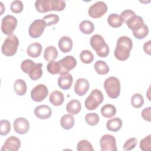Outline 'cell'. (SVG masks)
<instances>
[{"mask_svg":"<svg viewBox=\"0 0 151 151\" xmlns=\"http://www.w3.org/2000/svg\"><path fill=\"white\" fill-rule=\"evenodd\" d=\"M133 47L132 40L127 36L120 37L116 44L114 51V57L120 61L126 60L130 56V51Z\"/></svg>","mask_w":151,"mask_h":151,"instance_id":"obj_1","label":"cell"},{"mask_svg":"<svg viewBox=\"0 0 151 151\" xmlns=\"http://www.w3.org/2000/svg\"><path fill=\"white\" fill-rule=\"evenodd\" d=\"M35 6L37 11L41 13L51 11H62L65 7V2L62 0H37Z\"/></svg>","mask_w":151,"mask_h":151,"instance_id":"obj_2","label":"cell"},{"mask_svg":"<svg viewBox=\"0 0 151 151\" xmlns=\"http://www.w3.org/2000/svg\"><path fill=\"white\" fill-rule=\"evenodd\" d=\"M90 45L100 57H106L109 54V47L103 37L99 34H94L90 38Z\"/></svg>","mask_w":151,"mask_h":151,"instance_id":"obj_3","label":"cell"},{"mask_svg":"<svg viewBox=\"0 0 151 151\" xmlns=\"http://www.w3.org/2000/svg\"><path fill=\"white\" fill-rule=\"evenodd\" d=\"M104 87L108 96L111 99L117 98L120 93V83L116 77H110L104 82Z\"/></svg>","mask_w":151,"mask_h":151,"instance_id":"obj_4","label":"cell"},{"mask_svg":"<svg viewBox=\"0 0 151 151\" xmlns=\"http://www.w3.org/2000/svg\"><path fill=\"white\" fill-rule=\"evenodd\" d=\"M19 45V40L15 35H8L5 40L2 47L1 51L6 56H12L17 52Z\"/></svg>","mask_w":151,"mask_h":151,"instance_id":"obj_5","label":"cell"},{"mask_svg":"<svg viewBox=\"0 0 151 151\" xmlns=\"http://www.w3.org/2000/svg\"><path fill=\"white\" fill-rule=\"evenodd\" d=\"M103 100L102 92L98 89H94L85 100V107L88 110H95L103 102Z\"/></svg>","mask_w":151,"mask_h":151,"instance_id":"obj_6","label":"cell"},{"mask_svg":"<svg viewBox=\"0 0 151 151\" xmlns=\"http://www.w3.org/2000/svg\"><path fill=\"white\" fill-rule=\"evenodd\" d=\"M17 26V19L13 15H7L2 19L1 30L4 34L8 36L12 34Z\"/></svg>","mask_w":151,"mask_h":151,"instance_id":"obj_7","label":"cell"},{"mask_svg":"<svg viewBox=\"0 0 151 151\" xmlns=\"http://www.w3.org/2000/svg\"><path fill=\"white\" fill-rule=\"evenodd\" d=\"M58 63L60 68L59 73L60 76L68 73V72L75 68L77 65V61L72 55L65 56L63 58L58 60Z\"/></svg>","mask_w":151,"mask_h":151,"instance_id":"obj_8","label":"cell"},{"mask_svg":"<svg viewBox=\"0 0 151 151\" xmlns=\"http://www.w3.org/2000/svg\"><path fill=\"white\" fill-rule=\"evenodd\" d=\"M107 11V6L103 1H97L92 4L88 8V15L93 18H99L102 17Z\"/></svg>","mask_w":151,"mask_h":151,"instance_id":"obj_9","label":"cell"},{"mask_svg":"<svg viewBox=\"0 0 151 151\" xmlns=\"http://www.w3.org/2000/svg\"><path fill=\"white\" fill-rule=\"evenodd\" d=\"M101 151H117L116 140L115 137L109 134L103 135L100 140Z\"/></svg>","mask_w":151,"mask_h":151,"instance_id":"obj_10","label":"cell"},{"mask_svg":"<svg viewBox=\"0 0 151 151\" xmlns=\"http://www.w3.org/2000/svg\"><path fill=\"white\" fill-rule=\"evenodd\" d=\"M48 95V90L47 86L43 84H39L35 86L31 91V97L36 102L44 100Z\"/></svg>","mask_w":151,"mask_h":151,"instance_id":"obj_11","label":"cell"},{"mask_svg":"<svg viewBox=\"0 0 151 151\" xmlns=\"http://www.w3.org/2000/svg\"><path fill=\"white\" fill-rule=\"evenodd\" d=\"M46 26L45 22L42 19H36L29 25V35L33 38L40 37L43 33Z\"/></svg>","mask_w":151,"mask_h":151,"instance_id":"obj_12","label":"cell"},{"mask_svg":"<svg viewBox=\"0 0 151 151\" xmlns=\"http://www.w3.org/2000/svg\"><path fill=\"white\" fill-rule=\"evenodd\" d=\"M14 130L18 134H26L29 130V123L24 117L17 118L13 123Z\"/></svg>","mask_w":151,"mask_h":151,"instance_id":"obj_13","label":"cell"},{"mask_svg":"<svg viewBox=\"0 0 151 151\" xmlns=\"http://www.w3.org/2000/svg\"><path fill=\"white\" fill-rule=\"evenodd\" d=\"M21 146L20 140L15 136L9 137L4 143L1 151H17Z\"/></svg>","mask_w":151,"mask_h":151,"instance_id":"obj_14","label":"cell"},{"mask_svg":"<svg viewBox=\"0 0 151 151\" xmlns=\"http://www.w3.org/2000/svg\"><path fill=\"white\" fill-rule=\"evenodd\" d=\"M89 88V82L88 81L84 78H78L74 86V92L78 96H84L88 90Z\"/></svg>","mask_w":151,"mask_h":151,"instance_id":"obj_15","label":"cell"},{"mask_svg":"<svg viewBox=\"0 0 151 151\" xmlns=\"http://www.w3.org/2000/svg\"><path fill=\"white\" fill-rule=\"evenodd\" d=\"M125 23L127 25L128 28L133 31V32L137 31L145 25L143 19L141 17L136 15L129 18Z\"/></svg>","mask_w":151,"mask_h":151,"instance_id":"obj_16","label":"cell"},{"mask_svg":"<svg viewBox=\"0 0 151 151\" xmlns=\"http://www.w3.org/2000/svg\"><path fill=\"white\" fill-rule=\"evenodd\" d=\"M35 116L40 119H49L52 114L51 109L47 105L42 104L37 106L34 111Z\"/></svg>","mask_w":151,"mask_h":151,"instance_id":"obj_17","label":"cell"},{"mask_svg":"<svg viewBox=\"0 0 151 151\" xmlns=\"http://www.w3.org/2000/svg\"><path fill=\"white\" fill-rule=\"evenodd\" d=\"M73 78L71 74L67 73L61 75L58 79V85L63 90H68L72 85Z\"/></svg>","mask_w":151,"mask_h":151,"instance_id":"obj_18","label":"cell"},{"mask_svg":"<svg viewBox=\"0 0 151 151\" xmlns=\"http://www.w3.org/2000/svg\"><path fill=\"white\" fill-rule=\"evenodd\" d=\"M58 47L60 51L64 53L70 52L73 48V41L67 36L62 37L58 41Z\"/></svg>","mask_w":151,"mask_h":151,"instance_id":"obj_19","label":"cell"},{"mask_svg":"<svg viewBox=\"0 0 151 151\" xmlns=\"http://www.w3.org/2000/svg\"><path fill=\"white\" fill-rule=\"evenodd\" d=\"M42 51V45L37 42H35L29 44L27 50V53L28 56L32 58H37L39 57Z\"/></svg>","mask_w":151,"mask_h":151,"instance_id":"obj_20","label":"cell"},{"mask_svg":"<svg viewBox=\"0 0 151 151\" xmlns=\"http://www.w3.org/2000/svg\"><path fill=\"white\" fill-rule=\"evenodd\" d=\"M81 110V104L79 100L76 99L71 100L66 106L67 111L71 114H77Z\"/></svg>","mask_w":151,"mask_h":151,"instance_id":"obj_21","label":"cell"},{"mask_svg":"<svg viewBox=\"0 0 151 151\" xmlns=\"http://www.w3.org/2000/svg\"><path fill=\"white\" fill-rule=\"evenodd\" d=\"M49 100L52 105L59 106L63 103L64 101V96L61 91L55 90L50 94Z\"/></svg>","mask_w":151,"mask_h":151,"instance_id":"obj_22","label":"cell"},{"mask_svg":"<svg viewBox=\"0 0 151 151\" xmlns=\"http://www.w3.org/2000/svg\"><path fill=\"white\" fill-rule=\"evenodd\" d=\"M122 121L119 117H114L109 119L106 123L107 129L111 132H118L122 127Z\"/></svg>","mask_w":151,"mask_h":151,"instance_id":"obj_23","label":"cell"},{"mask_svg":"<svg viewBox=\"0 0 151 151\" xmlns=\"http://www.w3.org/2000/svg\"><path fill=\"white\" fill-rule=\"evenodd\" d=\"M58 52L57 48L52 45L48 46L44 50V58L47 61H54L58 57Z\"/></svg>","mask_w":151,"mask_h":151,"instance_id":"obj_24","label":"cell"},{"mask_svg":"<svg viewBox=\"0 0 151 151\" xmlns=\"http://www.w3.org/2000/svg\"><path fill=\"white\" fill-rule=\"evenodd\" d=\"M14 90L18 96H24L27 90V86L25 81L22 79H17L14 84Z\"/></svg>","mask_w":151,"mask_h":151,"instance_id":"obj_25","label":"cell"},{"mask_svg":"<svg viewBox=\"0 0 151 151\" xmlns=\"http://www.w3.org/2000/svg\"><path fill=\"white\" fill-rule=\"evenodd\" d=\"M60 125L64 129H71L74 125V117L70 114H64L60 119Z\"/></svg>","mask_w":151,"mask_h":151,"instance_id":"obj_26","label":"cell"},{"mask_svg":"<svg viewBox=\"0 0 151 151\" xmlns=\"http://www.w3.org/2000/svg\"><path fill=\"white\" fill-rule=\"evenodd\" d=\"M107 22L113 28H118L122 26L123 20L120 15L117 14H111L107 18Z\"/></svg>","mask_w":151,"mask_h":151,"instance_id":"obj_27","label":"cell"},{"mask_svg":"<svg viewBox=\"0 0 151 151\" xmlns=\"http://www.w3.org/2000/svg\"><path fill=\"white\" fill-rule=\"evenodd\" d=\"M101 113L105 118H111L116 114V108L112 104H106L101 107Z\"/></svg>","mask_w":151,"mask_h":151,"instance_id":"obj_28","label":"cell"},{"mask_svg":"<svg viewBox=\"0 0 151 151\" xmlns=\"http://www.w3.org/2000/svg\"><path fill=\"white\" fill-rule=\"evenodd\" d=\"M95 71L100 75H104L109 73V67L107 64L103 60H97L94 65Z\"/></svg>","mask_w":151,"mask_h":151,"instance_id":"obj_29","label":"cell"},{"mask_svg":"<svg viewBox=\"0 0 151 151\" xmlns=\"http://www.w3.org/2000/svg\"><path fill=\"white\" fill-rule=\"evenodd\" d=\"M79 29L84 34H90L94 29V25L91 21L84 20L79 24Z\"/></svg>","mask_w":151,"mask_h":151,"instance_id":"obj_30","label":"cell"},{"mask_svg":"<svg viewBox=\"0 0 151 151\" xmlns=\"http://www.w3.org/2000/svg\"><path fill=\"white\" fill-rule=\"evenodd\" d=\"M36 63H35L32 60L29 59H27L24 60L21 64V68L22 71L28 74H30L35 68Z\"/></svg>","mask_w":151,"mask_h":151,"instance_id":"obj_31","label":"cell"},{"mask_svg":"<svg viewBox=\"0 0 151 151\" xmlns=\"http://www.w3.org/2000/svg\"><path fill=\"white\" fill-rule=\"evenodd\" d=\"M80 58L81 61L85 64L91 63L94 60L93 54L89 50H83L80 54Z\"/></svg>","mask_w":151,"mask_h":151,"instance_id":"obj_32","label":"cell"},{"mask_svg":"<svg viewBox=\"0 0 151 151\" xmlns=\"http://www.w3.org/2000/svg\"><path fill=\"white\" fill-rule=\"evenodd\" d=\"M144 103V99L142 95L140 93L134 94L131 98V104L134 108L141 107Z\"/></svg>","mask_w":151,"mask_h":151,"instance_id":"obj_33","label":"cell"},{"mask_svg":"<svg viewBox=\"0 0 151 151\" xmlns=\"http://www.w3.org/2000/svg\"><path fill=\"white\" fill-rule=\"evenodd\" d=\"M100 120V117L96 113H87L85 116L86 122L90 126H95L98 124Z\"/></svg>","mask_w":151,"mask_h":151,"instance_id":"obj_34","label":"cell"},{"mask_svg":"<svg viewBox=\"0 0 151 151\" xmlns=\"http://www.w3.org/2000/svg\"><path fill=\"white\" fill-rule=\"evenodd\" d=\"M42 64L41 63H36V66L33 71L28 75L32 80H37L40 78L42 75Z\"/></svg>","mask_w":151,"mask_h":151,"instance_id":"obj_35","label":"cell"},{"mask_svg":"<svg viewBox=\"0 0 151 151\" xmlns=\"http://www.w3.org/2000/svg\"><path fill=\"white\" fill-rule=\"evenodd\" d=\"M77 150L78 151H93L94 149L91 143L87 140H81L77 145Z\"/></svg>","mask_w":151,"mask_h":151,"instance_id":"obj_36","label":"cell"},{"mask_svg":"<svg viewBox=\"0 0 151 151\" xmlns=\"http://www.w3.org/2000/svg\"><path fill=\"white\" fill-rule=\"evenodd\" d=\"M59 19L60 18L58 15L54 14H51L44 16L42 18V20L45 22L46 26L48 27L56 24L59 21Z\"/></svg>","mask_w":151,"mask_h":151,"instance_id":"obj_37","label":"cell"},{"mask_svg":"<svg viewBox=\"0 0 151 151\" xmlns=\"http://www.w3.org/2000/svg\"><path fill=\"white\" fill-rule=\"evenodd\" d=\"M140 149L143 151H149L151 149V134H149L140 140Z\"/></svg>","mask_w":151,"mask_h":151,"instance_id":"obj_38","label":"cell"},{"mask_svg":"<svg viewBox=\"0 0 151 151\" xmlns=\"http://www.w3.org/2000/svg\"><path fill=\"white\" fill-rule=\"evenodd\" d=\"M24 8V5L21 1L15 0L11 2L10 5L11 11L15 14H19L21 12Z\"/></svg>","mask_w":151,"mask_h":151,"instance_id":"obj_39","label":"cell"},{"mask_svg":"<svg viewBox=\"0 0 151 151\" xmlns=\"http://www.w3.org/2000/svg\"><path fill=\"white\" fill-rule=\"evenodd\" d=\"M0 134L2 136H5L10 132L11 126L10 122L7 120H1L0 121Z\"/></svg>","mask_w":151,"mask_h":151,"instance_id":"obj_40","label":"cell"},{"mask_svg":"<svg viewBox=\"0 0 151 151\" xmlns=\"http://www.w3.org/2000/svg\"><path fill=\"white\" fill-rule=\"evenodd\" d=\"M148 33H149L148 27L147 25L145 24L142 28H141L140 29H139L136 32H133V35L136 38L141 40L145 38L147 35Z\"/></svg>","mask_w":151,"mask_h":151,"instance_id":"obj_41","label":"cell"},{"mask_svg":"<svg viewBox=\"0 0 151 151\" xmlns=\"http://www.w3.org/2000/svg\"><path fill=\"white\" fill-rule=\"evenodd\" d=\"M47 71L51 74H59L60 71V68L58 61H50L48 63L47 65Z\"/></svg>","mask_w":151,"mask_h":151,"instance_id":"obj_42","label":"cell"},{"mask_svg":"<svg viewBox=\"0 0 151 151\" xmlns=\"http://www.w3.org/2000/svg\"><path fill=\"white\" fill-rule=\"evenodd\" d=\"M137 143V140L136 138L135 137L130 138L128 140H127L124 143L123 149L126 151L131 150L136 147Z\"/></svg>","mask_w":151,"mask_h":151,"instance_id":"obj_43","label":"cell"},{"mask_svg":"<svg viewBox=\"0 0 151 151\" xmlns=\"http://www.w3.org/2000/svg\"><path fill=\"white\" fill-rule=\"evenodd\" d=\"M136 15L135 12L131 9H126L121 12L120 16L123 20V22H126L127 20L131 17Z\"/></svg>","mask_w":151,"mask_h":151,"instance_id":"obj_44","label":"cell"},{"mask_svg":"<svg viewBox=\"0 0 151 151\" xmlns=\"http://www.w3.org/2000/svg\"><path fill=\"white\" fill-rule=\"evenodd\" d=\"M150 110H151L150 107H146L142 110L141 113V115L144 120L148 122L150 121Z\"/></svg>","mask_w":151,"mask_h":151,"instance_id":"obj_45","label":"cell"},{"mask_svg":"<svg viewBox=\"0 0 151 151\" xmlns=\"http://www.w3.org/2000/svg\"><path fill=\"white\" fill-rule=\"evenodd\" d=\"M150 40L147 41L143 45V50L148 55H150L151 51H150Z\"/></svg>","mask_w":151,"mask_h":151,"instance_id":"obj_46","label":"cell"},{"mask_svg":"<svg viewBox=\"0 0 151 151\" xmlns=\"http://www.w3.org/2000/svg\"><path fill=\"white\" fill-rule=\"evenodd\" d=\"M0 4H1V10H2V12H1V15H2V13H3V11H4V9H5V8H4V5H3V4H2V2H0Z\"/></svg>","mask_w":151,"mask_h":151,"instance_id":"obj_47","label":"cell"}]
</instances>
